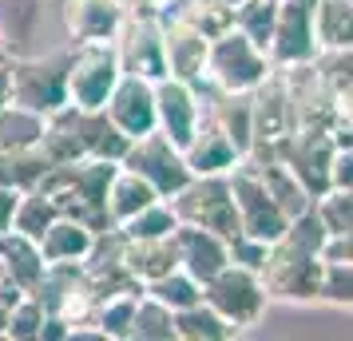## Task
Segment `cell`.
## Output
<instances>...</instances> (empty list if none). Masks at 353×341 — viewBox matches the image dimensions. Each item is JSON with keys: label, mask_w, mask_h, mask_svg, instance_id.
I'll return each instance as SVG.
<instances>
[{"label": "cell", "mask_w": 353, "mask_h": 341, "mask_svg": "<svg viewBox=\"0 0 353 341\" xmlns=\"http://www.w3.org/2000/svg\"><path fill=\"white\" fill-rule=\"evenodd\" d=\"M52 163L44 159L40 147H20V151H0V187H12V191H36L44 175H48Z\"/></svg>", "instance_id": "30"}, {"label": "cell", "mask_w": 353, "mask_h": 341, "mask_svg": "<svg viewBox=\"0 0 353 341\" xmlns=\"http://www.w3.org/2000/svg\"><path fill=\"white\" fill-rule=\"evenodd\" d=\"M0 270L24 293H32L48 274V262H44V250H40L36 238L20 234V230H4L0 234Z\"/></svg>", "instance_id": "21"}, {"label": "cell", "mask_w": 353, "mask_h": 341, "mask_svg": "<svg viewBox=\"0 0 353 341\" xmlns=\"http://www.w3.org/2000/svg\"><path fill=\"white\" fill-rule=\"evenodd\" d=\"M203 302L214 306L226 322L242 333V329L262 325L266 309H270V293L262 286V274H258V270H246L239 262H230V266H223V270L203 286Z\"/></svg>", "instance_id": "5"}, {"label": "cell", "mask_w": 353, "mask_h": 341, "mask_svg": "<svg viewBox=\"0 0 353 341\" xmlns=\"http://www.w3.org/2000/svg\"><path fill=\"white\" fill-rule=\"evenodd\" d=\"M330 191H353V147L337 143L330 163Z\"/></svg>", "instance_id": "43"}, {"label": "cell", "mask_w": 353, "mask_h": 341, "mask_svg": "<svg viewBox=\"0 0 353 341\" xmlns=\"http://www.w3.org/2000/svg\"><path fill=\"white\" fill-rule=\"evenodd\" d=\"M175 333H179V341H226V338H234L239 329L226 322L214 306L194 302V306L175 313Z\"/></svg>", "instance_id": "31"}, {"label": "cell", "mask_w": 353, "mask_h": 341, "mask_svg": "<svg viewBox=\"0 0 353 341\" xmlns=\"http://www.w3.org/2000/svg\"><path fill=\"white\" fill-rule=\"evenodd\" d=\"M175 254H179V266L207 286L223 266H230V238L219 234V230L179 223L175 227Z\"/></svg>", "instance_id": "18"}, {"label": "cell", "mask_w": 353, "mask_h": 341, "mask_svg": "<svg viewBox=\"0 0 353 341\" xmlns=\"http://www.w3.org/2000/svg\"><path fill=\"white\" fill-rule=\"evenodd\" d=\"M337 139L334 131H310V127H294L278 143V159L286 163L290 171L298 175L310 198H318L330 191V163H334Z\"/></svg>", "instance_id": "12"}, {"label": "cell", "mask_w": 353, "mask_h": 341, "mask_svg": "<svg viewBox=\"0 0 353 341\" xmlns=\"http://www.w3.org/2000/svg\"><path fill=\"white\" fill-rule=\"evenodd\" d=\"M128 12V0H64V32L72 36V44L119 40Z\"/></svg>", "instance_id": "19"}, {"label": "cell", "mask_w": 353, "mask_h": 341, "mask_svg": "<svg viewBox=\"0 0 353 341\" xmlns=\"http://www.w3.org/2000/svg\"><path fill=\"white\" fill-rule=\"evenodd\" d=\"M143 293L159 298L163 306H171V309L179 313V309H187V306H194V302H203V282H199V278H191L183 266H175V270H167L163 278L147 282Z\"/></svg>", "instance_id": "36"}, {"label": "cell", "mask_w": 353, "mask_h": 341, "mask_svg": "<svg viewBox=\"0 0 353 341\" xmlns=\"http://www.w3.org/2000/svg\"><path fill=\"white\" fill-rule=\"evenodd\" d=\"M131 341H179L175 309L163 306L159 298H151V293H139L135 318H131Z\"/></svg>", "instance_id": "33"}, {"label": "cell", "mask_w": 353, "mask_h": 341, "mask_svg": "<svg viewBox=\"0 0 353 341\" xmlns=\"http://www.w3.org/2000/svg\"><path fill=\"white\" fill-rule=\"evenodd\" d=\"M123 167H131L135 175H143L163 198H171L175 191H183L191 183V167L183 159V147H175L163 131H147L139 139H131L128 155H123Z\"/></svg>", "instance_id": "10"}, {"label": "cell", "mask_w": 353, "mask_h": 341, "mask_svg": "<svg viewBox=\"0 0 353 341\" xmlns=\"http://www.w3.org/2000/svg\"><path fill=\"white\" fill-rule=\"evenodd\" d=\"M4 282H8V278H4V270H0V290H4Z\"/></svg>", "instance_id": "51"}, {"label": "cell", "mask_w": 353, "mask_h": 341, "mask_svg": "<svg viewBox=\"0 0 353 341\" xmlns=\"http://www.w3.org/2000/svg\"><path fill=\"white\" fill-rule=\"evenodd\" d=\"M8 83H12V103L40 115L60 112L68 107V52L8 60Z\"/></svg>", "instance_id": "6"}, {"label": "cell", "mask_w": 353, "mask_h": 341, "mask_svg": "<svg viewBox=\"0 0 353 341\" xmlns=\"http://www.w3.org/2000/svg\"><path fill=\"white\" fill-rule=\"evenodd\" d=\"M226 179H230L234 211H239V234H250V238H262V242H278L290 227V214L270 198V191L258 179V171L242 159Z\"/></svg>", "instance_id": "8"}, {"label": "cell", "mask_w": 353, "mask_h": 341, "mask_svg": "<svg viewBox=\"0 0 353 341\" xmlns=\"http://www.w3.org/2000/svg\"><path fill=\"white\" fill-rule=\"evenodd\" d=\"M274 20H278V0H242L239 8H234V28L242 36H250L258 48L270 44Z\"/></svg>", "instance_id": "39"}, {"label": "cell", "mask_w": 353, "mask_h": 341, "mask_svg": "<svg viewBox=\"0 0 353 341\" xmlns=\"http://www.w3.org/2000/svg\"><path fill=\"white\" fill-rule=\"evenodd\" d=\"M119 163L108 159H92L83 155L76 163H60V167H48V175L40 183V191H48L56 198L60 214H72L88 223L92 230H108V214H103V191H108V179L115 175Z\"/></svg>", "instance_id": "2"}, {"label": "cell", "mask_w": 353, "mask_h": 341, "mask_svg": "<svg viewBox=\"0 0 353 341\" xmlns=\"http://www.w3.org/2000/svg\"><path fill=\"white\" fill-rule=\"evenodd\" d=\"M290 92V112H294V127L310 131H334L337 123V87L334 80L321 72V64H298L282 68Z\"/></svg>", "instance_id": "9"}, {"label": "cell", "mask_w": 353, "mask_h": 341, "mask_svg": "<svg viewBox=\"0 0 353 341\" xmlns=\"http://www.w3.org/2000/svg\"><path fill=\"white\" fill-rule=\"evenodd\" d=\"M99 230H92L88 223L72 218V214H60L44 234H40V250H44V262H83L88 250L96 242Z\"/></svg>", "instance_id": "23"}, {"label": "cell", "mask_w": 353, "mask_h": 341, "mask_svg": "<svg viewBox=\"0 0 353 341\" xmlns=\"http://www.w3.org/2000/svg\"><path fill=\"white\" fill-rule=\"evenodd\" d=\"M119 60L123 72L143 76V80L159 83L167 72V52H163V12H147V8H131L119 32Z\"/></svg>", "instance_id": "11"}, {"label": "cell", "mask_w": 353, "mask_h": 341, "mask_svg": "<svg viewBox=\"0 0 353 341\" xmlns=\"http://www.w3.org/2000/svg\"><path fill=\"white\" fill-rule=\"evenodd\" d=\"M167 203L175 207L179 223H187V227L219 230L226 238L239 234V211H234V195H230L226 175H191V183L175 191Z\"/></svg>", "instance_id": "7"}, {"label": "cell", "mask_w": 353, "mask_h": 341, "mask_svg": "<svg viewBox=\"0 0 353 341\" xmlns=\"http://www.w3.org/2000/svg\"><path fill=\"white\" fill-rule=\"evenodd\" d=\"M207 99L203 92L187 80H175V76H163L155 83V131H163L175 147H187L194 139V131L203 123V107Z\"/></svg>", "instance_id": "13"}, {"label": "cell", "mask_w": 353, "mask_h": 341, "mask_svg": "<svg viewBox=\"0 0 353 341\" xmlns=\"http://www.w3.org/2000/svg\"><path fill=\"white\" fill-rule=\"evenodd\" d=\"M318 306H334V309L353 313V262H325Z\"/></svg>", "instance_id": "41"}, {"label": "cell", "mask_w": 353, "mask_h": 341, "mask_svg": "<svg viewBox=\"0 0 353 341\" xmlns=\"http://www.w3.org/2000/svg\"><path fill=\"white\" fill-rule=\"evenodd\" d=\"M4 60H8V56H4V48H0V64H4Z\"/></svg>", "instance_id": "52"}, {"label": "cell", "mask_w": 353, "mask_h": 341, "mask_svg": "<svg viewBox=\"0 0 353 341\" xmlns=\"http://www.w3.org/2000/svg\"><path fill=\"white\" fill-rule=\"evenodd\" d=\"M175 17H183L194 32H203L207 40H219L223 32L234 28V8H226L219 0H183L179 8H171Z\"/></svg>", "instance_id": "35"}, {"label": "cell", "mask_w": 353, "mask_h": 341, "mask_svg": "<svg viewBox=\"0 0 353 341\" xmlns=\"http://www.w3.org/2000/svg\"><path fill=\"white\" fill-rule=\"evenodd\" d=\"M266 56H270L274 68H298V64H314V60H318L321 48H318V40H314L310 4L278 0V20H274Z\"/></svg>", "instance_id": "14"}, {"label": "cell", "mask_w": 353, "mask_h": 341, "mask_svg": "<svg viewBox=\"0 0 353 341\" xmlns=\"http://www.w3.org/2000/svg\"><path fill=\"white\" fill-rule=\"evenodd\" d=\"M103 112H108V119L128 139H139L147 131H155V83L123 72L119 83H115V92L103 103Z\"/></svg>", "instance_id": "17"}, {"label": "cell", "mask_w": 353, "mask_h": 341, "mask_svg": "<svg viewBox=\"0 0 353 341\" xmlns=\"http://www.w3.org/2000/svg\"><path fill=\"white\" fill-rule=\"evenodd\" d=\"M44 318H48L44 302H40L36 293H24L20 302L8 306V329H4V338H12V341H40Z\"/></svg>", "instance_id": "40"}, {"label": "cell", "mask_w": 353, "mask_h": 341, "mask_svg": "<svg viewBox=\"0 0 353 341\" xmlns=\"http://www.w3.org/2000/svg\"><path fill=\"white\" fill-rule=\"evenodd\" d=\"M123 266L131 270V278L139 282H155L163 278L167 270L179 266V254H175V234L171 238H128L123 234Z\"/></svg>", "instance_id": "24"}, {"label": "cell", "mask_w": 353, "mask_h": 341, "mask_svg": "<svg viewBox=\"0 0 353 341\" xmlns=\"http://www.w3.org/2000/svg\"><path fill=\"white\" fill-rule=\"evenodd\" d=\"M135 302H139V293H112V298H99L96 325H99V333H103V341H131Z\"/></svg>", "instance_id": "37"}, {"label": "cell", "mask_w": 353, "mask_h": 341, "mask_svg": "<svg viewBox=\"0 0 353 341\" xmlns=\"http://www.w3.org/2000/svg\"><path fill=\"white\" fill-rule=\"evenodd\" d=\"M175 227H179L175 207H171L167 198H155L151 207H143V211L135 214V218H128L119 230H123L128 238H171Z\"/></svg>", "instance_id": "38"}, {"label": "cell", "mask_w": 353, "mask_h": 341, "mask_svg": "<svg viewBox=\"0 0 353 341\" xmlns=\"http://www.w3.org/2000/svg\"><path fill=\"white\" fill-rule=\"evenodd\" d=\"M163 52H167V72L175 80L194 83L199 92H207V52L210 40L203 32H194L183 17H175L171 8H163Z\"/></svg>", "instance_id": "15"}, {"label": "cell", "mask_w": 353, "mask_h": 341, "mask_svg": "<svg viewBox=\"0 0 353 341\" xmlns=\"http://www.w3.org/2000/svg\"><path fill=\"white\" fill-rule=\"evenodd\" d=\"M12 103V83H8V60L0 64V107Z\"/></svg>", "instance_id": "47"}, {"label": "cell", "mask_w": 353, "mask_h": 341, "mask_svg": "<svg viewBox=\"0 0 353 341\" xmlns=\"http://www.w3.org/2000/svg\"><path fill=\"white\" fill-rule=\"evenodd\" d=\"M219 4H226V8H239L242 0H219Z\"/></svg>", "instance_id": "49"}, {"label": "cell", "mask_w": 353, "mask_h": 341, "mask_svg": "<svg viewBox=\"0 0 353 341\" xmlns=\"http://www.w3.org/2000/svg\"><path fill=\"white\" fill-rule=\"evenodd\" d=\"M0 48H4V20H0Z\"/></svg>", "instance_id": "50"}, {"label": "cell", "mask_w": 353, "mask_h": 341, "mask_svg": "<svg viewBox=\"0 0 353 341\" xmlns=\"http://www.w3.org/2000/svg\"><path fill=\"white\" fill-rule=\"evenodd\" d=\"M274 72L266 48H258L250 36H242L239 28L223 32L219 40H210L207 52V87L210 92H234V96H250L258 83Z\"/></svg>", "instance_id": "4"}, {"label": "cell", "mask_w": 353, "mask_h": 341, "mask_svg": "<svg viewBox=\"0 0 353 341\" xmlns=\"http://www.w3.org/2000/svg\"><path fill=\"white\" fill-rule=\"evenodd\" d=\"M123 76L119 44L115 40H83L68 52V103L83 112H96L108 103L115 83Z\"/></svg>", "instance_id": "3"}, {"label": "cell", "mask_w": 353, "mask_h": 341, "mask_svg": "<svg viewBox=\"0 0 353 341\" xmlns=\"http://www.w3.org/2000/svg\"><path fill=\"white\" fill-rule=\"evenodd\" d=\"M298 4H314V0H298Z\"/></svg>", "instance_id": "53"}, {"label": "cell", "mask_w": 353, "mask_h": 341, "mask_svg": "<svg viewBox=\"0 0 353 341\" xmlns=\"http://www.w3.org/2000/svg\"><path fill=\"white\" fill-rule=\"evenodd\" d=\"M40 151H44V159H48L52 167L83 159V139H80V123H76V107H72V103L48 115V123H44V139H40Z\"/></svg>", "instance_id": "29"}, {"label": "cell", "mask_w": 353, "mask_h": 341, "mask_svg": "<svg viewBox=\"0 0 353 341\" xmlns=\"http://www.w3.org/2000/svg\"><path fill=\"white\" fill-rule=\"evenodd\" d=\"M334 139L337 143L353 147V83L337 92V123H334Z\"/></svg>", "instance_id": "44"}, {"label": "cell", "mask_w": 353, "mask_h": 341, "mask_svg": "<svg viewBox=\"0 0 353 341\" xmlns=\"http://www.w3.org/2000/svg\"><path fill=\"white\" fill-rule=\"evenodd\" d=\"M60 218V207H56V198L48 195V191H24V195L17 198V214H12V230H20V234H28V238H36L40 242V234L52 227Z\"/></svg>", "instance_id": "34"}, {"label": "cell", "mask_w": 353, "mask_h": 341, "mask_svg": "<svg viewBox=\"0 0 353 341\" xmlns=\"http://www.w3.org/2000/svg\"><path fill=\"white\" fill-rule=\"evenodd\" d=\"M266 250H270V242L250 238V234H234V238H230V262H239V266H246V270H262Z\"/></svg>", "instance_id": "42"}, {"label": "cell", "mask_w": 353, "mask_h": 341, "mask_svg": "<svg viewBox=\"0 0 353 341\" xmlns=\"http://www.w3.org/2000/svg\"><path fill=\"white\" fill-rule=\"evenodd\" d=\"M207 115L226 131V139L239 147V155L246 159V151L254 143V112H250V96H234V92H214L207 99Z\"/></svg>", "instance_id": "27"}, {"label": "cell", "mask_w": 353, "mask_h": 341, "mask_svg": "<svg viewBox=\"0 0 353 341\" xmlns=\"http://www.w3.org/2000/svg\"><path fill=\"white\" fill-rule=\"evenodd\" d=\"M183 159L191 167V175H230L242 163V155H239V147L226 139V131L210 115H203L194 139L183 147Z\"/></svg>", "instance_id": "20"}, {"label": "cell", "mask_w": 353, "mask_h": 341, "mask_svg": "<svg viewBox=\"0 0 353 341\" xmlns=\"http://www.w3.org/2000/svg\"><path fill=\"white\" fill-rule=\"evenodd\" d=\"M155 198H163V195L143 179V175H135L131 167L119 163L115 175L108 179V191H103V214H108L112 227H123L128 218H135V214L143 211V207H151Z\"/></svg>", "instance_id": "22"}, {"label": "cell", "mask_w": 353, "mask_h": 341, "mask_svg": "<svg viewBox=\"0 0 353 341\" xmlns=\"http://www.w3.org/2000/svg\"><path fill=\"white\" fill-rule=\"evenodd\" d=\"M246 163H250V167L258 171L262 187L270 191V198L290 214V218H298L302 211H310V207H314L310 191H305L302 183H298V175H294V171H290L282 159H246Z\"/></svg>", "instance_id": "28"}, {"label": "cell", "mask_w": 353, "mask_h": 341, "mask_svg": "<svg viewBox=\"0 0 353 341\" xmlns=\"http://www.w3.org/2000/svg\"><path fill=\"white\" fill-rule=\"evenodd\" d=\"M250 112H254V143L250 147H278L294 131V112H290V92L282 68H274L250 92Z\"/></svg>", "instance_id": "16"}, {"label": "cell", "mask_w": 353, "mask_h": 341, "mask_svg": "<svg viewBox=\"0 0 353 341\" xmlns=\"http://www.w3.org/2000/svg\"><path fill=\"white\" fill-rule=\"evenodd\" d=\"M330 230L321 227L318 211L310 207L298 218H290L286 234L270 242L266 262H262V286L270 293V302H286V306H318L321 302V274H325V246Z\"/></svg>", "instance_id": "1"}, {"label": "cell", "mask_w": 353, "mask_h": 341, "mask_svg": "<svg viewBox=\"0 0 353 341\" xmlns=\"http://www.w3.org/2000/svg\"><path fill=\"white\" fill-rule=\"evenodd\" d=\"M310 20H314V40L321 52L353 48V0H314Z\"/></svg>", "instance_id": "25"}, {"label": "cell", "mask_w": 353, "mask_h": 341, "mask_svg": "<svg viewBox=\"0 0 353 341\" xmlns=\"http://www.w3.org/2000/svg\"><path fill=\"white\" fill-rule=\"evenodd\" d=\"M321 258H325V262H353V227L334 230V234H325Z\"/></svg>", "instance_id": "45"}, {"label": "cell", "mask_w": 353, "mask_h": 341, "mask_svg": "<svg viewBox=\"0 0 353 341\" xmlns=\"http://www.w3.org/2000/svg\"><path fill=\"white\" fill-rule=\"evenodd\" d=\"M171 0H128V8H147V12H163Z\"/></svg>", "instance_id": "48"}, {"label": "cell", "mask_w": 353, "mask_h": 341, "mask_svg": "<svg viewBox=\"0 0 353 341\" xmlns=\"http://www.w3.org/2000/svg\"><path fill=\"white\" fill-rule=\"evenodd\" d=\"M44 123H48V115L32 112V107H20V103L0 107V151L40 147V139H44Z\"/></svg>", "instance_id": "32"}, {"label": "cell", "mask_w": 353, "mask_h": 341, "mask_svg": "<svg viewBox=\"0 0 353 341\" xmlns=\"http://www.w3.org/2000/svg\"><path fill=\"white\" fill-rule=\"evenodd\" d=\"M72 107H76V103H72ZM76 123H80L83 155H92V159H108V163H119L123 155H128L131 139L115 127L112 119H108V112H103V107H96V112H83V107H76Z\"/></svg>", "instance_id": "26"}, {"label": "cell", "mask_w": 353, "mask_h": 341, "mask_svg": "<svg viewBox=\"0 0 353 341\" xmlns=\"http://www.w3.org/2000/svg\"><path fill=\"white\" fill-rule=\"evenodd\" d=\"M17 198H20V191H12V187H0V234H4V230H12Z\"/></svg>", "instance_id": "46"}]
</instances>
